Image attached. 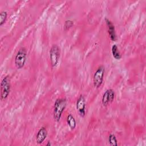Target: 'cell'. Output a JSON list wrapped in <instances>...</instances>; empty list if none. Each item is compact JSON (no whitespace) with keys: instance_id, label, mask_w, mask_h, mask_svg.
Here are the masks:
<instances>
[{"instance_id":"obj_1","label":"cell","mask_w":146,"mask_h":146,"mask_svg":"<svg viewBox=\"0 0 146 146\" xmlns=\"http://www.w3.org/2000/svg\"><path fill=\"white\" fill-rule=\"evenodd\" d=\"M67 104L66 99L64 98L57 99L54 103L53 116L56 121H59L60 119L62 114L64 111Z\"/></svg>"},{"instance_id":"obj_2","label":"cell","mask_w":146,"mask_h":146,"mask_svg":"<svg viewBox=\"0 0 146 146\" xmlns=\"http://www.w3.org/2000/svg\"><path fill=\"white\" fill-rule=\"evenodd\" d=\"M11 84L10 78L8 76L4 77L1 83V99H6L10 92Z\"/></svg>"},{"instance_id":"obj_3","label":"cell","mask_w":146,"mask_h":146,"mask_svg":"<svg viewBox=\"0 0 146 146\" xmlns=\"http://www.w3.org/2000/svg\"><path fill=\"white\" fill-rule=\"evenodd\" d=\"M27 56V52L25 48H21L17 52L15 57V64L18 69H21L25 66Z\"/></svg>"},{"instance_id":"obj_4","label":"cell","mask_w":146,"mask_h":146,"mask_svg":"<svg viewBox=\"0 0 146 146\" xmlns=\"http://www.w3.org/2000/svg\"><path fill=\"white\" fill-rule=\"evenodd\" d=\"M104 67L103 66H100L96 71L95 72L93 78V82L94 86L96 88L100 87L103 81V77L104 75Z\"/></svg>"},{"instance_id":"obj_5","label":"cell","mask_w":146,"mask_h":146,"mask_svg":"<svg viewBox=\"0 0 146 146\" xmlns=\"http://www.w3.org/2000/svg\"><path fill=\"white\" fill-rule=\"evenodd\" d=\"M60 51L59 47L56 44L52 45L50 51V62L52 67H54L57 65L60 58Z\"/></svg>"},{"instance_id":"obj_6","label":"cell","mask_w":146,"mask_h":146,"mask_svg":"<svg viewBox=\"0 0 146 146\" xmlns=\"http://www.w3.org/2000/svg\"><path fill=\"white\" fill-rule=\"evenodd\" d=\"M115 98V92L112 89L107 90L102 96V104L104 106H107L111 103Z\"/></svg>"},{"instance_id":"obj_7","label":"cell","mask_w":146,"mask_h":146,"mask_svg":"<svg viewBox=\"0 0 146 146\" xmlns=\"http://www.w3.org/2000/svg\"><path fill=\"white\" fill-rule=\"evenodd\" d=\"M76 109L79 114L84 117L86 115V100L84 97L81 95L76 102Z\"/></svg>"},{"instance_id":"obj_8","label":"cell","mask_w":146,"mask_h":146,"mask_svg":"<svg viewBox=\"0 0 146 146\" xmlns=\"http://www.w3.org/2000/svg\"><path fill=\"white\" fill-rule=\"evenodd\" d=\"M106 22L108 29V32L110 36V38L111 40L116 41V34L115 32V26L113 23L108 19H106Z\"/></svg>"},{"instance_id":"obj_9","label":"cell","mask_w":146,"mask_h":146,"mask_svg":"<svg viewBox=\"0 0 146 146\" xmlns=\"http://www.w3.org/2000/svg\"><path fill=\"white\" fill-rule=\"evenodd\" d=\"M47 136V129L43 127L39 129L38 131L36 136V141L38 144H42L44 140L46 139Z\"/></svg>"},{"instance_id":"obj_10","label":"cell","mask_w":146,"mask_h":146,"mask_svg":"<svg viewBox=\"0 0 146 146\" xmlns=\"http://www.w3.org/2000/svg\"><path fill=\"white\" fill-rule=\"evenodd\" d=\"M67 123L71 129H74L76 127V120L74 116L71 113L67 115Z\"/></svg>"},{"instance_id":"obj_11","label":"cell","mask_w":146,"mask_h":146,"mask_svg":"<svg viewBox=\"0 0 146 146\" xmlns=\"http://www.w3.org/2000/svg\"><path fill=\"white\" fill-rule=\"evenodd\" d=\"M112 54L114 58L119 60L121 58V54L119 51L118 47L116 44H113L112 46Z\"/></svg>"},{"instance_id":"obj_12","label":"cell","mask_w":146,"mask_h":146,"mask_svg":"<svg viewBox=\"0 0 146 146\" xmlns=\"http://www.w3.org/2000/svg\"><path fill=\"white\" fill-rule=\"evenodd\" d=\"M108 142H109L110 145H113V146L117 145V141L116 137L115 135H113V133H111L109 135Z\"/></svg>"},{"instance_id":"obj_13","label":"cell","mask_w":146,"mask_h":146,"mask_svg":"<svg viewBox=\"0 0 146 146\" xmlns=\"http://www.w3.org/2000/svg\"><path fill=\"white\" fill-rule=\"evenodd\" d=\"M7 12L6 11H2L0 13V26H2L6 21L7 18Z\"/></svg>"},{"instance_id":"obj_14","label":"cell","mask_w":146,"mask_h":146,"mask_svg":"<svg viewBox=\"0 0 146 146\" xmlns=\"http://www.w3.org/2000/svg\"><path fill=\"white\" fill-rule=\"evenodd\" d=\"M74 25V22L70 19L66 20L64 24V29L65 30H67L70 29Z\"/></svg>"},{"instance_id":"obj_15","label":"cell","mask_w":146,"mask_h":146,"mask_svg":"<svg viewBox=\"0 0 146 146\" xmlns=\"http://www.w3.org/2000/svg\"><path fill=\"white\" fill-rule=\"evenodd\" d=\"M46 145H47V146H48V145L50 146V145H51V143H50V141H48V143H47V144Z\"/></svg>"}]
</instances>
